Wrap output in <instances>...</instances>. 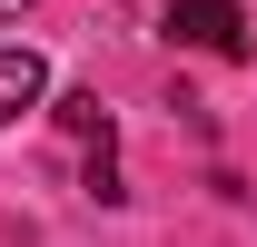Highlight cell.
<instances>
[{
	"instance_id": "obj_1",
	"label": "cell",
	"mask_w": 257,
	"mask_h": 247,
	"mask_svg": "<svg viewBox=\"0 0 257 247\" xmlns=\"http://www.w3.org/2000/svg\"><path fill=\"white\" fill-rule=\"evenodd\" d=\"M168 40L178 50H208V60H247V10L237 0H168Z\"/></svg>"
},
{
	"instance_id": "obj_2",
	"label": "cell",
	"mask_w": 257,
	"mask_h": 247,
	"mask_svg": "<svg viewBox=\"0 0 257 247\" xmlns=\"http://www.w3.org/2000/svg\"><path fill=\"white\" fill-rule=\"evenodd\" d=\"M40 99H50V60L40 50H0V129L20 109H40Z\"/></svg>"
},
{
	"instance_id": "obj_3",
	"label": "cell",
	"mask_w": 257,
	"mask_h": 247,
	"mask_svg": "<svg viewBox=\"0 0 257 247\" xmlns=\"http://www.w3.org/2000/svg\"><path fill=\"white\" fill-rule=\"evenodd\" d=\"M50 109H60V129L79 139V149H109V109H99V89H60Z\"/></svg>"
},
{
	"instance_id": "obj_4",
	"label": "cell",
	"mask_w": 257,
	"mask_h": 247,
	"mask_svg": "<svg viewBox=\"0 0 257 247\" xmlns=\"http://www.w3.org/2000/svg\"><path fill=\"white\" fill-rule=\"evenodd\" d=\"M20 10H30V0H0V20H20Z\"/></svg>"
}]
</instances>
